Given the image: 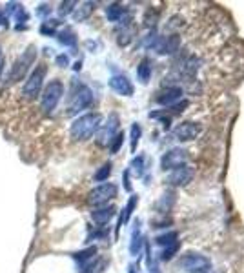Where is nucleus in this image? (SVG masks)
<instances>
[{"instance_id":"1","label":"nucleus","mask_w":244,"mask_h":273,"mask_svg":"<svg viewBox=\"0 0 244 273\" xmlns=\"http://www.w3.org/2000/svg\"><path fill=\"white\" fill-rule=\"evenodd\" d=\"M102 126V115L100 113H86V115L79 117L77 120H73L70 128L71 139L73 140H87L91 139Z\"/></svg>"},{"instance_id":"2","label":"nucleus","mask_w":244,"mask_h":273,"mask_svg":"<svg viewBox=\"0 0 244 273\" xmlns=\"http://www.w3.org/2000/svg\"><path fill=\"white\" fill-rule=\"evenodd\" d=\"M46 73H47V68L46 64H39L35 70L31 71V75L26 78L22 86V97L24 100H33L41 95V89H42V84H44V78H46Z\"/></svg>"},{"instance_id":"3","label":"nucleus","mask_w":244,"mask_h":273,"mask_svg":"<svg viewBox=\"0 0 244 273\" xmlns=\"http://www.w3.org/2000/svg\"><path fill=\"white\" fill-rule=\"evenodd\" d=\"M62 95H64V84L58 80V78L49 80L47 86L44 87V93L41 95V110L46 115L53 113V110L57 108L60 99H62Z\"/></svg>"},{"instance_id":"4","label":"nucleus","mask_w":244,"mask_h":273,"mask_svg":"<svg viewBox=\"0 0 244 273\" xmlns=\"http://www.w3.org/2000/svg\"><path fill=\"white\" fill-rule=\"evenodd\" d=\"M35 58H37V47L35 46H29L28 49H26V51H24L22 55H20V57L15 60V64L11 66V71H9L7 80L11 82V84H15V82L26 78L29 66L35 62Z\"/></svg>"},{"instance_id":"5","label":"nucleus","mask_w":244,"mask_h":273,"mask_svg":"<svg viewBox=\"0 0 244 273\" xmlns=\"http://www.w3.org/2000/svg\"><path fill=\"white\" fill-rule=\"evenodd\" d=\"M179 266L188 273H209L211 261L201 253H186L179 261Z\"/></svg>"},{"instance_id":"6","label":"nucleus","mask_w":244,"mask_h":273,"mask_svg":"<svg viewBox=\"0 0 244 273\" xmlns=\"http://www.w3.org/2000/svg\"><path fill=\"white\" fill-rule=\"evenodd\" d=\"M91 104H93V93H91V89L87 86H84V84H81L75 89V93H73L70 104H68V113L70 115L81 113V111L87 110Z\"/></svg>"},{"instance_id":"7","label":"nucleus","mask_w":244,"mask_h":273,"mask_svg":"<svg viewBox=\"0 0 244 273\" xmlns=\"http://www.w3.org/2000/svg\"><path fill=\"white\" fill-rule=\"evenodd\" d=\"M117 193H119V188L115 184H111V182H104V184H100V186L93 188L89 195H87V202L91 204V206H104L108 200L117 197Z\"/></svg>"},{"instance_id":"8","label":"nucleus","mask_w":244,"mask_h":273,"mask_svg":"<svg viewBox=\"0 0 244 273\" xmlns=\"http://www.w3.org/2000/svg\"><path fill=\"white\" fill-rule=\"evenodd\" d=\"M188 162V151L186 150H180V148H173V150L166 151L161 158V168L164 171H168V169H177L180 166H186Z\"/></svg>"},{"instance_id":"9","label":"nucleus","mask_w":244,"mask_h":273,"mask_svg":"<svg viewBox=\"0 0 244 273\" xmlns=\"http://www.w3.org/2000/svg\"><path fill=\"white\" fill-rule=\"evenodd\" d=\"M117 133H119V117L115 113H111L108 122L102 124L97 131V142H99V146H108Z\"/></svg>"},{"instance_id":"10","label":"nucleus","mask_w":244,"mask_h":273,"mask_svg":"<svg viewBox=\"0 0 244 273\" xmlns=\"http://www.w3.org/2000/svg\"><path fill=\"white\" fill-rule=\"evenodd\" d=\"M148 46H151L153 49H157V53H161V55H171V53H175L179 49L180 40H179V37H175V35L157 37V39H153Z\"/></svg>"},{"instance_id":"11","label":"nucleus","mask_w":244,"mask_h":273,"mask_svg":"<svg viewBox=\"0 0 244 273\" xmlns=\"http://www.w3.org/2000/svg\"><path fill=\"white\" fill-rule=\"evenodd\" d=\"M175 139L182 140V142H188V140L197 139L201 135V124L192 122V120H186V122H180L177 128L173 129Z\"/></svg>"},{"instance_id":"12","label":"nucleus","mask_w":244,"mask_h":273,"mask_svg":"<svg viewBox=\"0 0 244 273\" xmlns=\"http://www.w3.org/2000/svg\"><path fill=\"white\" fill-rule=\"evenodd\" d=\"M193 175H195V169L190 168V166H180V168L173 169L168 177V182L171 186H188L192 182Z\"/></svg>"},{"instance_id":"13","label":"nucleus","mask_w":244,"mask_h":273,"mask_svg":"<svg viewBox=\"0 0 244 273\" xmlns=\"http://www.w3.org/2000/svg\"><path fill=\"white\" fill-rule=\"evenodd\" d=\"M110 87L115 93L122 95V97H131L133 95V84L129 82L128 77L124 75H113L110 78Z\"/></svg>"},{"instance_id":"14","label":"nucleus","mask_w":244,"mask_h":273,"mask_svg":"<svg viewBox=\"0 0 244 273\" xmlns=\"http://www.w3.org/2000/svg\"><path fill=\"white\" fill-rule=\"evenodd\" d=\"M182 95H184V91H182V87H166L163 93L157 97V102L163 106H175V102L177 100L182 99Z\"/></svg>"},{"instance_id":"15","label":"nucleus","mask_w":244,"mask_h":273,"mask_svg":"<svg viewBox=\"0 0 244 273\" xmlns=\"http://www.w3.org/2000/svg\"><path fill=\"white\" fill-rule=\"evenodd\" d=\"M115 211H117L115 206H100V208L91 211V219L102 226V224H108L115 217Z\"/></svg>"},{"instance_id":"16","label":"nucleus","mask_w":244,"mask_h":273,"mask_svg":"<svg viewBox=\"0 0 244 273\" xmlns=\"http://www.w3.org/2000/svg\"><path fill=\"white\" fill-rule=\"evenodd\" d=\"M142 233H140V222L137 221L133 228V233H131V244H129V251H131V255H139L140 248H142Z\"/></svg>"},{"instance_id":"17","label":"nucleus","mask_w":244,"mask_h":273,"mask_svg":"<svg viewBox=\"0 0 244 273\" xmlns=\"http://www.w3.org/2000/svg\"><path fill=\"white\" fill-rule=\"evenodd\" d=\"M137 202H139V197H137V195H131V198L128 200V204H126V208H124V211H122V215H121V221H119V226H117V235H119V230H121L122 224H126V222L129 221V217L133 213V208L137 206Z\"/></svg>"},{"instance_id":"18","label":"nucleus","mask_w":244,"mask_h":273,"mask_svg":"<svg viewBox=\"0 0 244 273\" xmlns=\"http://www.w3.org/2000/svg\"><path fill=\"white\" fill-rule=\"evenodd\" d=\"M95 9V4L93 2H84L81 4L79 7H75V11H73V18H75L77 22H82V20H86Z\"/></svg>"},{"instance_id":"19","label":"nucleus","mask_w":244,"mask_h":273,"mask_svg":"<svg viewBox=\"0 0 244 273\" xmlns=\"http://www.w3.org/2000/svg\"><path fill=\"white\" fill-rule=\"evenodd\" d=\"M124 15H126V9L121 4H110L106 7V17H108L110 22H121Z\"/></svg>"},{"instance_id":"20","label":"nucleus","mask_w":244,"mask_h":273,"mask_svg":"<svg viewBox=\"0 0 244 273\" xmlns=\"http://www.w3.org/2000/svg\"><path fill=\"white\" fill-rule=\"evenodd\" d=\"M137 77H139V80L142 82V84H146V82L150 80L151 66H150V60H148V58H142L140 64L137 66Z\"/></svg>"},{"instance_id":"21","label":"nucleus","mask_w":244,"mask_h":273,"mask_svg":"<svg viewBox=\"0 0 244 273\" xmlns=\"http://www.w3.org/2000/svg\"><path fill=\"white\" fill-rule=\"evenodd\" d=\"M95 253H97V248H87V250H84V251H79V253H75V255H73V259H75L77 262H79V264H81V266H86V262L87 261H91V259H93V255Z\"/></svg>"},{"instance_id":"22","label":"nucleus","mask_w":244,"mask_h":273,"mask_svg":"<svg viewBox=\"0 0 244 273\" xmlns=\"http://www.w3.org/2000/svg\"><path fill=\"white\" fill-rule=\"evenodd\" d=\"M57 39H58V42H60V44H64V46H75L77 44L75 33H73L71 29H64V31H60Z\"/></svg>"},{"instance_id":"23","label":"nucleus","mask_w":244,"mask_h":273,"mask_svg":"<svg viewBox=\"0 0 244 273\" xmlns=\"http://www.w3.org/2000/svg\"><path fill=\"white\" fill-rule=\"evenodd\" d=\"M177 237H179V235L175 232H169V233H164V235H159L155 240H157V244H161V246H171V244H175V242H179Z\"/></svg>"},{"instance_id":"24","label":"nucleus","mask_w":244,"mask_h":273,"mask_svg":"<svg viewBox=\"0 0 244 273\" xmlns=\"http://www.w3.org/2000/svg\"><path fill=\"white\" fill-rule=\"evenodd\" d=\"M110 175H111V164L108 162V164H104V166H102V168H100L97 173H95L93 179L97 180V182H104V180H108V177H110Z\"/></svg>"},{"instance_id":"25","label":"nucleus","mask_w":244,"mask_h":273,"mask_svg":"<svg viewBox=\"0 0 244 273\" xmlns=\"http://www.w3.org/2000/svg\"><path fill=\"white\" fill-rule=\"evenodd\" d=\"M131 171H133L137 177L144 173V157H135L131 160Z\"/></svg>"},{"instance_id":"26","label":"nucleus","mask_w":244,"mask_h":273,"mask_svg":"<svg viewBox=\"0 0 244 273\" xmlns=\"http://www.w3.org/2000/svg\"><path fill=\"white\" fill-rule=\"evenodd\" d=\"M75 6L77 2H60V7H58V15L60 17H66V15H70V13L75 11Z\"/></svg>"},{"instance_id":"27","label":"nucleus","mask_w":244,"mask_h":273,"mask_svg":"<svg viewBox=\"0 0 244 273\" xmlns=\"http://www.w3.org/2000/svg\"><path fill=\"white\" fill-rule=\"evenodd\" d=\"M122 142H124V133H121V131H119V133L113 137V140L110 142V151H111V153H117V151L121 150Z\"/></svg>"},{"instance_id":"28","label":"nucleus","mask_w":244,"mask_h":273,"mask_svg":"<svg viewBox=\"0 0 244 273\" xmlns=\"http://www.w3.org/2000/svg\"><path fill=\"white\" fill-rule=\"evenodd\" d=\"M139 139H140V126L139 124H133V126H131V151L137 150Z\"/></svg>"},{"instance_id":"29","label":"nucleus","mask_w":244,"mask_h":273,"mask_svg":"<svg viewBox=\"0 0 244 273\" xmlns=\"http://www.w3.org/2000/svg\"><path fill=\"white\" fill-rule=\"evenodd\" d=\"M177 250H179V242H175V244H171V246H166L163 251V255H161V259H163V261H169V259L177 253Z\"/></svg>"},{"instance_id":"30","label":"nucleus","mask_w":244,"mask_h":273,"mask_svg":"<svg viewBox=\"0 0 244 273\" xmlns=\"http://www.w3.org/2000/svg\"><path fill=\"white\" fill-rule=\"evenodd\" d=\"M49 13H51L49 4H41V6H39V15H41V17H47Z\"/></svg>"},{"instance_id":"31","label":"nucleus","mask_w":244,"mask_h":273,"mask_svg":"<svg viewBox=\"0 0 244 273\" xmlns=\"http://www.w3.org/2000/svg\"><path fill=\"white\" fill-rule=\"evenodd\" d=\"M57 64L60 66V68L70 66V58H68V55H58V57H57Z\"/></svg>"},{"instance_id":"32","label":"nucleus","mask_w":244,"mask_h":273,"mask_svg":"<svg viewBox=\"0 0 244 273\" xmlns=\"http://www.w3.org/2000/svg\"><path fill=\"white\" fill-rule=\"evenodd\" d=\"M0 73H2V49H0Z\"/></svg>"}]
</instances>
